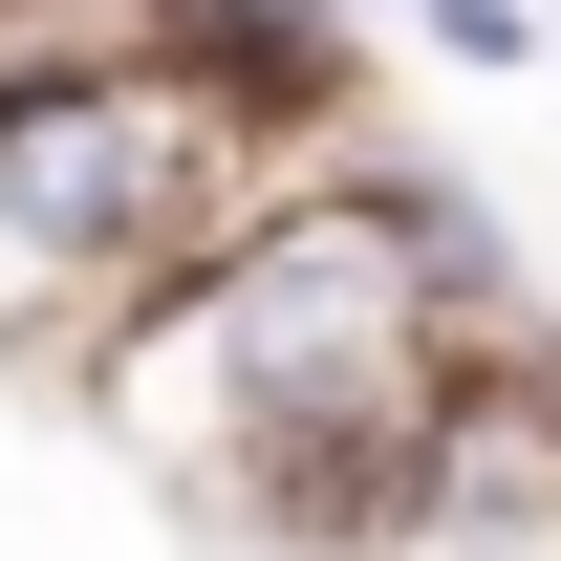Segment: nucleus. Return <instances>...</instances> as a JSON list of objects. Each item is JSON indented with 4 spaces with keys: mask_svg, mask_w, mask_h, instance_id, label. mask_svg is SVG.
Masks as SVG:
<instances>
[{
    "mask_svg": "<svg viewBox=\"0 0 561 561\" xmlns=\"http://www.w3.org/2000/svg\"><path fill=\"white\" fill-rule=\"evenodd\" d=\"M496 346H518V302H496L476 195H432L411 151H367V173H302L260 238H216L173 302H130L87 346V411L173 496L260 518L280 561H346Z\"/></svg>",
    "mask_w": 561,
    "mask_h": 561,
    "instance_id": "obj_1",
    "label": "nucleus"
},
{
    "mask_svg": "<svg viewBox=\"0 0 561 561\" xmlns=\"http://www.w3.org/2000/svg\"><path fill=\"white\" fill-rule=\"evenodd\" d=\"M367 151H389L367 87H280L238 22L130 44L87 87H22L0 108V346L87 389V346L130 302H173L216 238H260L302 173H367Z\"/></svg>",
    "mask_w": 561,
    "mask_h": 561,
    "instance_id": "obj_2",
    "label": "nucleus"
},
{
    "mask_svg": "<svg viewBox=\"0 0 561 561\" xmlns=\"http://www.w3.org/2000/svg\"><path fill=\"white\" fill-rule=\"evenodd\" d=\"M346 561H561V367L496 346L476 389H454V432L389 476V518H367Z\"/></svg>",
    "mask_w": 561,
    "mask_h": 561,
    "instance_id": "obj_3",
    "label": "nucleus"
},
{
    "mask_svg": "<svg viewBox=\"0 0 561 561\" xmlns=\"http://www.w3.org/2000/svg\"><path fill=\"white\" fill-rule=\"evenodd\" d=\"M411 22H432V44H454V66H540V44H561L540 0H411Z\"/></svg>",
    "mask_w": 561,
    "mask_h": 561,
    "instance_id": "obj_4",
    "label": "nucleus"
},
{
    "mask_svg": "<svg viewBox=\"0 0 561 561\" xmlns=\"http://www.w3.org/2000/svg\"><path fill=\"white\" fill-rule=\"evenodd\" d=\"M540 22H561V0H540Z\"/></svg>",
    "mask_w": 561,
    "mask_h": 561,
    "instance_id": "obj_5",
    "label": "nucleus"
}]
</instances>
